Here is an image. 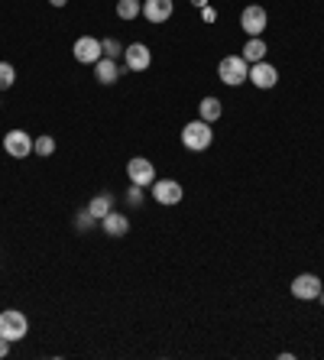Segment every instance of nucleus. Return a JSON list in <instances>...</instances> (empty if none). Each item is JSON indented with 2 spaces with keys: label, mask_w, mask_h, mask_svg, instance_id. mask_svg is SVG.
<instances>
[{
  "label": "nucleus",
  "mask_w": 324,
  "mask_h": 360,
  "mask_svg": "<svg viewBox=\"0 0 324 360\" xmlns=\"http://www.w3.org/2000/svg\"><path fill=\"white\" fill-rule=\"evenodd\" d=\"M211 140H214V130L204 120H191V124L182 127V146L191 149V153H204L211 146Z\"/></svg>",
  "instance_id": "obj_1"
},
{
  "label": "nucleus",
  "mask_w": 324,
  "mask_h": 360,
  "mask_svg": "<svg viewBox=\"0 0 324 360\" xmlns=\"http://www.w3.org/2000/svg\"><path fill=\"white\" fill-rule=\"evenodd\" d=\"M217 78H221L224 85H230V88L243 85V81L249 78V62L243 59V55H224L221 65H217Z\"/></svg>",
  "instance_id": "obj_2"
},
{
  "label": "nucleus",
  "mask_w": 324,
  "mask_h": 360,
  "mask_svg": "<svg viewBox=\"0 0 324 360\" xmlns=\"http://www.w3.org/2000/svg\"><path fill=\"white\" fill-rule=\"evenodd\" d=\"M26 331H29V318H26L23 311H16V309L0 311V337H7L10 344H16V341L26 337Z\"/></svg>",
  "instance_id": "obj_3"
},
{
  "label": "nucleus",
  "mask_w": 324,
  "mask_h": 360,
  "mask_svg": "<svg viewBox=\"0 0 324 360\" xmlns=\"http://www.w3.org/2000/svg\"><path fill=\"white\" fill-rule=\"evenodd\" d=\"M150 188H152V198L159 201V205H178V201L185 198V188H182V182H175V179H156Z\"/></svg>",
  "instance_id": "obj_4"
},
{
  "label": "nucleus",
  "mask_w": 324,
  "mask_h": 360,
  "mask_svg": "<svg viewBox=\"0 0 324 360\" xmlns=\"http://www.w3.org/2000/svg\"><path fill=\"white\" fill-rule=\"evenodd\" d=\"M240 23H243V33H247V36H262V33H266V23H269V13H266V7H260V3H249L247 10H243V16H240Z\"/></svg>",
  "instance_id": "obj_5"
},
{
  "label": "nucleus",
  "mask_w": 324,
  "mask_h": 360,
  "mask_svg": "<svg viewBox=\"0 0 324 360\" xmlns=\"http://www.w3.org/2000/svg\"><path fill=\"white\" fill-rule=\"evenodd\" d=\"M72 55H75V62H81V65H94L98 59H104L100 39H94V36L75 39V46H72Z\"/></svg>",
  "instance_id": "obj_6"
},
{
  "label": "nucleus",
  "mask_w": 324,
  "mask_h": 360,
  "mask_svg": "<svg viewBox=\"0 0 324 360\" xmlns=\"http://www.w3.org/2000/svg\"><path fill=\"white\" fill-rule=\"evenodd\" d=\"M3 149H7V156H13V159H26V156H33V137L26 130H10L3 137Z\"/></svg>",
  "instance_id": "obj_7"
},
{
  "label": "nucleus",
  "mask_w": 324,
  "mask_h": 360,
  "mask_svg": "<svg viewBox=\"0 0 324 360\" xmlns=\"http://www.w3.org/2000/svg\"><path fill=\"white\" fill-rule=\"evenodd\" d=\"M126 175H130V182L133 185H152L156 182V166L150 159H143V156H133V159L126 162Z\"/></svg>",
  "instance_id": "obj_8"
},
{
  "label": "nucleus",
  "mask_w": 324,
  "mask_h": 360,
  "mask_svg": "<svg viewBox=\"0 0 324 360\" xmlns=\"http://www.w3.org/2000/svg\"><path fill=\"white\" fill-rule=\"evenodd\" d=\"M321 279L314 273H301V276H295L292 279V296L295 298H301V302H312V298H318L321 296Z\"/></svg>",
  "instance_id": "obj_9"
},
{
  "label": "nucleus",
  "mask_w": 324,
  "mask_h": 360,
  "mask_svg": "<svg viewBox=\"0 0 324 360\" xmlns=\"http://www.w3.org/2000/svg\"><path fill=\"white\" fill-rule=\"evenodd\" d=\"M124 62H126V72H146V68H150V62H152L150 46H143V42L124 46Z\"/></svg>",
  "instance_id": "obj_10"
},
{
  "label": "nucleus",
  "mask_w": 324,
  "mask_h": 360,
  "mask_svg": "<svg viewBox=\"0 0 324 360\" xmlns=\"http://www.w3.org/2000/svg\"><path fill=\"white\" fill-rule=\"evenodd\" d=\"M247 81H253V85L260 88V91H269V88L279 85V72H275L273 65L262 59V62H253V65H249V78H247Z\"/></svg>",
  "instance_id": "obj_11"
},
{
  "label": "nucleus",
  "mask_w": 324,
  "mask_h": 360,
  "mask_svg": "<svg viewBox=\"0 0 324 360\" xmlns=\"http://www.w3.org/2000/svg\"><path fill=\"white\" fill-rule=\"evenodd\" d=\"M172 13H175V3H172V0H143V16H146L152 26L165 23Z\"/></svg>",
  "instance_id": "obj_12"
},
{
  "label": "nucleus",
  "mask_w": 324,
  "mask_h": 360,
  "mask_svg": "<svg viewBox=\"0 0 324 360\" xmlns=\"http://www.w3.org/2000/svg\"><path fill=\"white\" fill-rule=\"evenodd\" d=\"M94 78H98L100 85H113V81L120 78V68H117V62H113V59H107V55H104V59H98V62H94Z\"/></svg>",
  "instance_id": "obj_13"
},
{
  "label": "nucleus",
  "mask_w": 324,
  "mask_h": 360,
  "mask_svg": "<svg viewBox=\"0 0 324 360\" xmlns=\"http://www.w3.org/2000/svg\"><path fill=\"white\" fill-rule=\"evenodd\" d=\"M100 224H104V234H111V237L130 234V218H126V214H120V211H111Z\"/></svg>",
  "instance_id": "obj_14"
},
{
  "label": "nucleus",
  "mask_w": 324,
  "mask_h": 360,
  "mask_svg": "<svg viewBox=\"0 0 324 360\" xmlns=\"http://www.w3.org/2000/svg\"><path fill=\"white\" fill-rule=\"evenodd\" d=\"M240 55H243L249 65H253V62H262V59H266V39H262V36H249Z\"/></svg>",
  "instance_id": "obj_15"
},
{
  "label": "nucleus",
  "mask_w": 324,
  "mask_h": 360,
  "mask_svg": "<svg viewBox=\"0 0 324 360\" xmlns=\"http://www.w3.org/2000/svg\"><path fill=\"white\" fill-rule=\"evenodd\" d=\"M111 195H107V192H100V195H94V198L87 201V211H91V218H94V221H104V218H107V214H111Z\"/></svg>",
  "instance_id": "obj_16"
},
{
  "label": "nucleus",
  "mask_w": 324,
  "mask_h": 360,
  "mask_svg": "<svg viewBox=\"0 0 324 360\" xmlns=\"http://www.w3.org/2000/svg\"><path fill=\"white\" fill-rule=\"evenodd\" d=\"M198 114H201V120H204V124H214V120L224 114V107H221V101H217V98H204L198 104Z\"/></svg>",
  "instance_id": "obj_17"
},
{
  "label": "nucleus",
  "mask_w": 324,
  "mask_h": 360,
  "mask_svg": "<svg viewBox=\"0 0 324 360\" xmlns=\"http://www.w3.org/2000/svg\"><path fill=\"white\" fill-rule=\"evenodd\" d=\"M143 13V3L139 0H117V16L120 20H137Z\"/></svg>",
  "instance_id": "obj_18"
},
{
  "label": "nucleus",
  "mask_w": 324,
  "mask_h": 360,
  "mask_svg": "<svg viewBox=\"0 0 324 360\" xmlns=\"http://www.w3.org/2000/svg\"><path fill=\"white\" fill-rule=\"evenodd\" d=\"M33 153H36V156H52V153H55V140L52 137L33 140Z\"/></svg>",
  "instance_id": "obj_19"
},
{
  "label": "nucleus",
  "mask_w": 324,
  "mask_h": 360,
  "mask_svg": "<svg viewBox=\"0 0 324 360\" xmlns=\"http://www.w3.org/2000/svg\"><path fill=\"white\" fill-rule=\"evenodd\" d=\"M100 49L107 59H120L124 55V46H120V39H100Z\"/></svg>",
  "instance_id": "obj_20"
},
{
  "label": "nucleus",
  "mask_w": 324,
  "mask_h": 360,
  "mask_svg": "<svg viewBox=\"0 0 324 360\" xmlns=\"http://www.w3.org/2000/svg\"><path fill=\"white\" fill-rule=\"evenodd\" d=\"M13 81H16V72H13V65H10V62H0V91L13 88Z\"/></svg>",
  "instance_id": "obj_21"
},
{
  "label": "nucleus",
  "mask_w": 324,
  "mask_h": 360,
  "mask_svg": "<svg viewBox=\"0 0 324 360\" xmlns=\"http://www.w3.org/2000/svg\"><path fill=\"white\" fill-rule=\"evenodd\" d=\"M126 205H143V185H130V192H126Z\"/></svg>",
  "instance_id": "obj_22"
},
{
  "label": "nucleus",
  "mask_w": 324,
  "mask_h": 360,
  "mask_svg": "<svg viewBox=\"0 0 324 360\" xmlns=\"http://www.w3.org/2000/svg\"><path fill=\"white\" fill-rule=\"evenodd\" d=\"M75 227H78V231H87V227H94V218H91V211L75 214Z\"/></svg>",
  "instance_id": "obj_23"
},
{
  "label": "nucleus",
  "mask_w": 324,
  "mask_h": 360,
  "mask_svg": "<svg viewBox=\"0 0 324 360\" xmlns=\"http://www.w3.org/2000/svg\"><path fill=\"white\" fill-rule=\"evenodd\" d=\"M201 20H204V23H214V20H217V10H214V7H201Z\"/></svg>",
  "instance_id": "obj_24"
},
{
  "label": "nucleus",
  "mask_w": 324,
  "mask_h": 360,
  "mask_svg": "<svg viewBox=\"0 0 324 360\" xmlns=\"http://www.w3.org/2000/svg\"><path fill=\"white\" fill-rule=\"evenodd\" d=\"M10 354V341L7 337H0V357H7Z\"/></svg>",
  "instance_id": "obj_25"
},
{
  "label": "nucleus",
  "mask_w": 324,
  "mask_h": 360,
  "mask_svg": "<svg viewBox=\"0 0 324 360\" xmlns=\"http://www.w3.org/2000/svg\"><path fill=\"white\" fill-rule=\"evenodd\" d=\"M52 7H65V3H68V0H49Z\"/></svg>",
  "instance_id": "obj_26"
},
{
  "label": "nucleus",
  "mask_w": 324,
  "mask_h": 360,
  "mask_svg": "<svg viewBox=\"0 0 324 360\" xmlns=\"http://www.w3.org/2000/svg\"><path fill=\"white\" fill-rule=\"evenodd\" d=\"M191 3H195V7H208V0H191Z\"/></svg>",
  "instance_id": "obj_27"
},
{
  "label": "nucleus",
  "mask_w": 324,
  "mask_h": 360,
  "mask_svg": "<svg viewBox=\"0 0 324 360\" xmlns=\"http://www.w3.org/2000/svg\"><path fill=\"white\" fill-rule=\"evenodd\" d=\"M318 298H321V305H324V289H321V296H318Z\"/></svg>",
  "instance_id": "obj_28"
}]
</instances>
